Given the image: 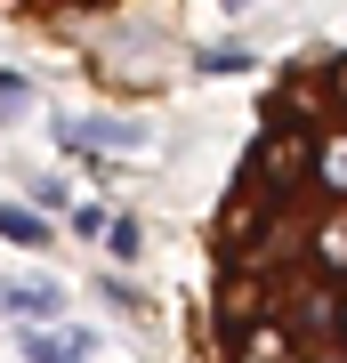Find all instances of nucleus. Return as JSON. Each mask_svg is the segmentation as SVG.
Masks as SVG:
<instances>
[{"label":"nucleus","mask_w":347,"mask_h":363,"mask_svg":"<svg viewBox=\"0 0 347 363\" xmlns=\"http://www.w3.org/2000/svg\"><path fill=\"white\" fill-rule=\"evenodd\" d=\"M194 363H347V49L258 97L210 210Z\"/></svg>","instance_id":"1"},{"label":"nucleus","mask_w":347,"mask_h":363,"mask_svg":"<svg viewBox=\"0 0 347 363\" xmlns=\"http://www.w3.org/2000/svg\"><path fill=\"white\" fill-rule=\"evenodd\" d=\"M16 16H40V25H97V16H129L145 0H9Z\"/></svg>","instance_id":"2"}]
</instances>
